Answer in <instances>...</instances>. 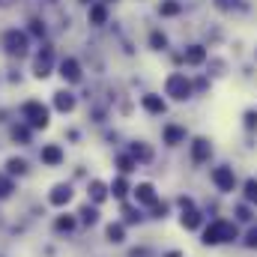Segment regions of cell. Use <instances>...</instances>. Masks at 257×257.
Wrapping results in <instances>:
<instances>
[{
	"instance_id": "6da1fadb",
	"label": "cell",
	"mask_w": 257,
	"mask_h": 257,
	"mask_svg": "<svg viewBox=\"0 0 257 257\" xmlns=\"http://www.w3.org/2000/svg\"><path fill=\"white\" fill-rule=\"evenodd\" d=\"M233 239H239V227L233 221L215 218L203 227V245H221V242H233Z\"/></svg>"
},
{
	"instance_id": "7a4b0ae2",
	"label": "cell",
	"mask_w": 257,
	"mask_h": 257,
	"mask_svg": "<svg viewBox=\"0 0 257 257\" xmlns=\"http://www.w3.org/2000/svg\"><path fill=\"white\" fill-rule=\"evenodd\" d=\"M165 96H171L174 102H189L194 96V84L186 72H171L165 78Z\"/></svg>"
},
{
	"instance_id": "3957f363",
	"label": "cell",
	"mask_w": 257,
	"mask_h": 257,
	"mask_svg": "<svg viewBox=\"0 0 257 257\" xmlns=\"http://www.w3.org/2000/svg\"><path fill=\"white\" fill-rule=\"evenodd\" d=\"M21 117L27 120V126H30V128H45L51 114H48V108H45L42 102L30 99V102H24V105H21Z\"/></svg>"
},
{
	"instance_id": "277c9868",
	"label": "cell",
	"mask_w": 257,
	"mask_h": 257,
	"mask_svg": "<svg viewBox=\"0 0 257 257\" xmlns=\"http://www.w3.org/2000/svg\"><path fill=\"white\" fill-rule=\"evenodd\" d=\"M3 48H6V54H12V57H24L27 48H30V36H27L24 30H6V33H3Z\"/></svg>"
},
{
	"instance_id": "5b68a950",
	"label": "cell",
	"mask_w": 257,
	"mask_h": 257,
	"mask_svg": "<svg viewBox=\"0 0 257 257\" xmlns=\"http://www.w3.org/2000/svg\"><path fill=\"white\" fill-rule=\"evenodd\" d=\"M209 180H212V186H215L218 192H224V194L236 189V174H233V168H227V165H218V168H212Z\"/></svg>"
},
{
	"instance_id": "8992f818",
	"label": "cell",
	"mask_w": 257,
	"mask_h": 257,
	"mask_svg": "<svg viewBox=\"0 0 257 257\" xmlns=\"http://www.w3.org/2000/svg\"><path fill=\"white\" fill-rule=\"evenodd\" d=\"M209 60V48L206 45H200V42H194V45H186V51H183V63L197 69V66H203Z\"/></svg>"
},
{
	"instance_id": "52a82bcc",
	"label": "cell",
	"mask_w": 257,
	"mask_h": 257,
	"mask_svg": "<svg viewBox=\"0 0 257 257\" xmlns=\"http://www.w3.org/2000/svg\"><path fill=\"white\" fill-rule=\"evenodd\" d=\"M51 66H54V48H51V45H45V48L36 54V60H33V72H36V78L51 75Z\"/></svg>"
},
{
	"instance_id": "ba28073f",
	"label": "cell",
	"mask_w": 257,
	"mask_h": 257,
	"mask_svg": "<svg viewBox=\"0 0 257 257\" xmlns=\"http://www.w3.org/2000/svg\"><path fill=\"white\" fill-rule=\"evenodd\" d=\"M209 156H212V144L206 138H194L192 141V162L194 165H203V162H209Z\"/></svg>"
},
{
	"instance_id": "9c48e42d",
	"label": "cell",
	"mask_w": 257,
	"mask_h": 257,
	"mask_svg": "<svg viewBox=\"0 0 257 257\" xmlns=\"http://www.w3.org/2000/svg\"><path fill=\"white\" fill-rule=\"evenodd\" d=\"M60 78L63 81H69V84H78L81 81V63L75 60V57H66V60H60Z\"/></svg>"
},
{
	"instance_id": "30bf717a",
	"label": "cell",
	"mask_w": 257,
	"mask_h": 257,
	"mask_svg": "<svg viewBox=\"0 0 257 257\" xmlns=\"http://www.w3.org/2000/svg\"><path fill=\"white\" fill-rule=\"evenodd\" d=\"M132 192H135V200L144 203V206H156V203H159V194L153 189V183H141V186L132 189Z\"/></svg>"
},
{
	"instance_id": "8fae6325",
	"label": "cell",
	"mask_w": 257,
	"mask_h": 257,
	"mask_svg": "<svg viewBox=\"0 0 257 257\" xmlns=\"http://www.w3.org/2000/svg\"><path fill=\"white\" fill-rule=\"evenodd\" d=\"M141 105H144V111H147V114H156V117L168 111L165 99H162V96H156V93H147V96H141Z\"/></svg>"
},
{
	"instance_id": "7c38bea8",
	"label": "cell",
	"mask_w": 257,
	"mask_h": 257,
	"mask_svg": "<svg viewBox=\"0 0 257 257\" xmlns=\"http://www.w3.org/2000/svg\"><path fill=\"white\" fill-rule=\"evenodd\" d=\"M48 200H51V206H66V203L72 200V186H66V183L54 186L51 194H48Z\"/></svg>"
},
{
	"instance_id": "4fadbf2b",
	"label": "cell",
	"mask_w": 257,
	"mask_h": 257,
	"mask_svg": "<svg viewBox=\"0 0 257 257\" xmlns=\"http://www.w3.org/2000/svg\"><path fill=\"white\" fill-rule=\"evenodd\" d=\"M54 108H57L60 114L75 111V96H72L69 90H57V93H54Z\"/></svg>"
},
{
	"instance_id": "5bb4252c",
	"label": "cell",
	"mask_w": 257,
	"mask_h": 257,
	"mask_svg": "<svg viewBox=\"0 0 257 257\" xmlns=\"http://www.w3.org/2000/svg\"><path fill=\"white\" fill-rule=\"evenodd\" d=\"M200 221H203V215H200L194 206L183 209V215H180V224H183L186 230H197V227H200Z\"/></svg>"
},
{
	"instance_id": "9a60e30c",
	"label": "cell",
	"mask_w": 257,
	"mask_h": 257,
	"mask_svg": "<svg viewBox=\"0 0 257 257\" xmlns=\"http://www.w3.org/2000/svg\"><path fill=\"white\" fill-rule=\"evenodd\" d=\"M165 144L168 147H177V144H186V128L183 126H165Z\"/></svg>"
},
{
	"instance_id": "2e32d148",
	"label": "cell",
	"mask_w": 257,
	"mask_h": 257,
	"mask_svg": "<svg viewBox=\"0 0 257 257\" xmlns=\"http://www.w3.org/2000/svg\"><path fill=\"white\" fill-rule=\"evenodd\" d=\"M42 162H45V165H51V168H54V165H60V162H63V150H60L57 144L42 147Z\"/></svg>"
},
{
	"instance_id": "e0dca14e",
	"label": "cell",
	"mask_w": 257,
	"mask_h": 257,
	"mask_svg": "<svg viewBox=\"0 0 257 257\" xmlns=\"http://www.w3.org/2000/svg\"><path fill=\"white\" fill-rule=\"evenodd\" d=\"M180 12H183V3L180 0H162L159 3V15L162 18H177Z\"/></svg>"
},
{
	"instance_id": "ac0fdd59",
	"label": "cell",
	"mask_w": 257,
	"mask_h": 257,
	"mask_svg": "<svg viewBox=\"0 0 257 257\" xmlns=\"http://www.w3.org/2000/svg\"><path fill=\"white\" fill-rule=\"evenodd\" d=\"M212 6L218 12H224V15H233V12L245 9V0H212Z\"/></svg>"
},
{
	"instance_id": "d6986e66",
	"label": "cell",
	"mask_w": 257,
	"mask_h": 257,
	"mask_svg": "<svg viewBox=\"0 0 257 257\" xmlns=\"http://www.w3.org/2000/svg\"><path fill=\"white\" fill-rule=\"evenodd\" d=\"M105 21H108V6H105V3H93V6H90V24L102 27Z\"/></svg>"
},
{
	"instance_id": "ffe728a7",
	"label": "cell",
	"mask_w": 257,
	"mask_h": 257,
	"mask_svg": "<svg viewBox=\"0 0 257 257\" xmlns=\"http://www.w3.org/2000/svg\"><path fill=\"white\" fill-rule=\"evenodd\" d=\"M87 194L93 197V203H102V200L108 197V186H105L102 180H93V183H90V189H87Z\"/></svg>"
},
{
	"instance_id": "44dd1931",
	"label": "cell",
	"mask_w": 257,
	"mask_h": 257,
	"mask_svg": "<svg viewBox=\"0 0 257 257\" xmlns=\"http://www.w3.org/2000/svg\"><path fill=\"white\" fill-rule=\"evenodd\" d=\"M105 236H108V242H123V239H126V224H120V221L108 224Z\"/></svg>"
},
{
	"instance_id": "7402d4cb",
	"label": "cell",
	"mask_w": 257,
	"mask_h": 257,
	"mask_svg": "<svg viewBox=\"0 0 257 257\" xmlns=\"http://www.w3.org/2000/svg\"><path fill=\"white\" fill-rule=\"evenodd\" d=\"M108 189H111V194H114L117 200H123V197L128 194V183H126V177H117V180H114V183H111Z\"/></svg>"
},
{
	"instance_id": "603a6c76",
	"label": "cell",
	"mask_w": 257,
	"mask_h": 257,
	"mask_svg": "<svg viewBox=\"0 0 257 257\" xmlns=\"http://www.w3.org/2000/svg\"><path fill=\"white\" fill-rule=\"evenodd\" d=\"M150 48H153V51H165V48H168V36H165L162 30H153V33H150Z\"/></svg>"
},
{
	"instance_id": "cb8c5ba5",
	"label": "cell",
	"mask_w": 257,
	"mask_h": 257,
	"mask_svg": "<svg viewBox=\"0 0 257 257\" xmlns=\"http://www.w3.org/2000/svg\"><path fill=\"white\" fill-rule=\"evenodd\" d=\"M132 159H135V162H150V159H153V150L144 147V144H135V147H132Z\"/></svg>"
},
{
	"instance_id": "d4e9b609",
	"label": "cell",
	"mask_w": 257,
	"mask_h": 257,
	"mask_svg": "<svg viewBox=\"0 0 257 257\" xmlns=\"http://www.w3.org/2000/svg\"><path fill=\"white\" fill-rule=\"evenodd\" d=\"M24 171H27V162H24V159H9V162H6V174H9V177L24 174Z\"/></svg>"
},
{
	"instance_id": "484cf974",
	"label": "cell",
	"mask_w": 257,
	"mask_h": 257,
	"mask_svg": "<svg viewBox=\"0 0 257 257\" xmlns=\"http://www.w3.org/2000/svg\"><path fill=\"white\" fill-rule=\"evenodd\" d=\"M242 192H245V200L248 203H257V180H245V186H242Z\"/></svg>"
},
{
	"instance_id": "4316f807",
	"label": "cell",
	"mask_w": 257,
	"mask_h": 257,
	"mask_svg": "<svg viewBox=\"0 0 257 257\" xmlns=\"http://www.w3.org/2000/svg\"><path fill=\"white\" fill-rule=\"evenodd\" d=\"M81 221H84V224H96V221H99L96 206H84V209H81Z\"/></svg>"
},
{
	"instance_id": "83f0119b",
	"label": "cell",
	"mask_w": 257,
	"mask_h": 257,
	"mask_svg": "<svg viewBox=\"0 0 257 257\" xmlns=\"http://www.w3.org/2000/svg\"><path fill=\"white\" fill-rule=\"evenodd\" d=\"M12 189H15V186H12V177L0 174V200H3V197H9V194H12Z\"/></svg>"
},
{
	"instance_id": "f1b7e54d",
	"label": "cell",
	"mask_w": 257,
	"mask_h": 257,
	"mask_svg": "<svg viewBox=\"0 0 257 257\" xmlns=\"http://www.w3.org/2000/svg\"><path fill=\"white\" fill-rule=\"evenodd\" d=\"M54 227H57V230H66V233H69V230H75V218H72V215H60V218L54 221Z\"/></svg>"
},
{
	"instance_id": "f546056e",
	"label": "cell",
	"mask_w": 257,
	"mask_h": 257,
	"mask_svg": "<svg viewBox=\"0 0 257 257\" xmlns=\"http://www.w3.org/2000/svg\"><path fill=\"white\" fill-rule=\"evenodd\" d=\"M117 168H120L123 174H128V171H135V168H138V162H135L132 156H120V159H117Z\"/></svg>"
},
{
	"instance_id": "4dcf8cb0",
	"label": "cell",
	"mask_w": 257,
	"mask_h": 257,
	"mask_svg": "<svg viewBox=\"0 0 257 257\" xmlns=\"http://www.w3.org/2000/svg\"><path fill=\"white\" fill-rule=\"evenodd\" d=\"M12 141L27 144V141H30V132H27V126H15V128H12Z\"/></svg>"
},
{
	"instance_id": "1f68e13d",
	"label": "cell",
	"mask_w": 257,
	"mask_h": 257,
	"mask_svg": "<svg viewBox=\"0 0 257 257\" xmlns=\"http://www.w3.org/2000/svg\"><path fill=\"white\" fill-rule=\"evenodd\" d=\"M242 120H245V128H248V132H254L257 128V111H245Z\"/></svg>"
},
{
	"instance_id": "d6a6232c",
	"label": "cell",
	"mask_w": 257,
	"mask_h": 257,
	"mask_svg": "<svg viewBox=\"0 0 257 257\" xmlns=\"http://www.w3.org/2000/svg\"><path fill=\"white\" fill-rule=\"evenodd\" d=\"M30 33H33V36H45V24H42L39 18H33V21H30Z\"/></svg>"
},
{
	"instance_id": "836d02e7",
	"label": "cell",
	"mask_w": 257,
	"mask_h": 257,
	"mask_svg": "<svg viewBox=\"0 0 257 257\" xmlns=\"http://www.w3.org/2000/svg\"><path fill=\"white\" fill-rule=\"evenodd\" d=\"M236 218H239V221H251L254 215H251V209H248V206H239V209H236Z\"/></svg>"
},
{
	"instance_id": "e575fe53",
	"label": "cell",
	"mask_w": 257,
	"mask_h": 257,
	"mask_svg": "<svg viewBox=\"0 0 257 257\" xmlns=\"http://www.w3.org/2000/svg\"><path fill=\"white\" fill-rule=\"evenodd\" d=\"M245 245H248V248H257V227H251V230L245 233Z\"/></svg>"
},
{
	"instance_id": "d590c367",
	"label": "cell",
	"mask_w": 257,
	"mask_h": 257,
	"mask_svg": "<svg viewBox=\"0 0 257 257\" xmlns=\"http://www.w3.org/2000/svg\"><path fill=\"white\" fill-rule=\"evenodd\" d=\"M153 212H156V218H162V215L168 212V206H165V203H156V206H153Z\"/></svg>"
},
{
	"instance_id": "8d00e7d4",
	"label": "cell",
	"mask_w": 257,
	"mask_h": 257,
	"mask_svg": "<svg viewBox=\"0 0 257 257\" xmlns=\"http://www.w3.org/2000/svg\"><path fill=\"white\" fill-rule=\"evenodd\" d=\"M12 3H15V0H0V9H9Z\"/></svg>"
},
{
	"instance_id": "74e56055",
	"label": "cell",
	"mask_w": 257,
	"mask_h": 257,
	"mask_svg": "<svg viewBox=\"0 0 257 257\" xmlns=\"http://www.w3.org/2000/svg\"><path fill=\"white\" fill-rule=\"evenodd\" d=\"M81 3H90V0H81Z\"/></svg>"
},
{
	"instance_id": "f35d334b",
	"label": "cell",
	"mask_w": 257,
	"mask_h": 257,
	"mask_svg": "<svg viewBox=\"0 0 257 257\" xmlns=\"http://www.w3.org/2000/svg\"><path fill=\"white\" fill-rule=\"evenodd\" d=\"M254 57H257V51H254Z\"/></svg>"
}]
</instances>
